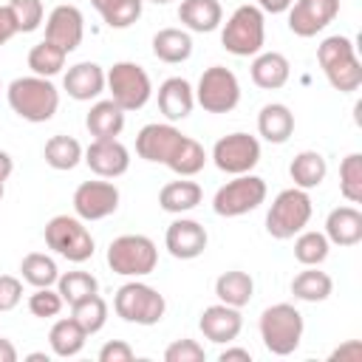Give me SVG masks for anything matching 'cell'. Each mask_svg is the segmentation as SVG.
Returning a JSON list of instances; mask_svg holds the SVG:
<instances>
[{
  "mask_svg": "<svg viewBox=\"0 0 362 362\" xmlns=\"http://www.w3.org/2000/svg\"><path fill=\"white\" fill-rule=\"evenodd\" d=\"M6 99H8V107L31 124H42L54 119L59 107V90L54 88L51 79L37 76V74L11 79L6 88Z\"/></svg>",
  "mask_w": 362,
  "mask_h": 362,
  "instance_id": "obj_1",
  "label": "cell"
},
{
  "mask_svg": "<svg viewBox=\"0 0 362 362\" xmlns=\"http://www.w3.org/2000/svg\"><path fill=\"white\" fill-rule=\"evenodd\" d=\"M317 62L328 79V85L339 93H354L362 85V62L356 57V45L351 37L331 34L317 48Z\"/></svg>",
  "mask_w": 362,
  "mask_h": 362,
  "instance_id": "obj_2",
  "label": "cell"
},
{
  "mask_svg": "<svg viewBox=\"0 0 362 362\" xmlns=\"http://www.w3.org/2000/svg\"><path fill=\"white\" fill-rule=\"evenodd\" d=\"M257 328H260V339L269 354L288 356L300 348L305 322H303V314L291 303H274V305L263 308Z\"/></svg>",
  "mask_w": 362,
  "mask_h": 362,
  "instance_id": "obj_3",
  "label": "cell"
},
{
  "mask_svg": "<svg viewBox=\"0 0 362 362\" xmlns=\"http://www.w3.org/2000/svg\"><path fill=\"white\" fill-rule=\"evenodd\" d=\"M311 212L314 206H311L308 189H300V187L280 189L266 212V232L274 240H291L297 232L308 226Z\"/></svg>",
  "mask_w": 362,
  "mask_h": 362,
  "instance_id": "obj_4",
  "label": "cell"
},
{
  "mask_svg": "<svg viewBox=\"0 0 362 362\" xmlns=\"http://www.w3.org/2000/svg\"><path fill=\"white\" fill-rule=\"evenodd\" d=\"M113 311H116V317H122L130 325H156L164 320L167 300L158 288H153L136 277V280L119 286V291L113 297Z\"/></svg>",
  "mask_w": 362,
  "mask_h": 362,
  "instance_id": "obj_5",
  "label": "cell"
},
{
  "mask_svg": "<svg viewBox=\"0 0 362 362\" xmlns=\"http://www.w3.org/2000/svg\"><path fill=\"white\" fill-rule=\"evenodd\" d=\"M266 42V17L257 6H238L221 31V45L235 57H255Z\"/></svg>",
  "mask_w": 362,
  "mask_h": 362,
  "instance_id": "obj_6",
  "label": "cell"
},
{
  "mask_svg": "<svg viewBox=\"0 0 362 362\" xmlns=\"http://www.w3.org/2000/svg\"><path fill=\"white\" fill-rule=\"evenodd\" d=\"M105 88L110 90V99L124 110V113H133V110H141L150 96H153V82H150V74L139 65V62H113L107 71H105Z\"/></svg>",
  "mask_w": 362,
  "mask_h": 362,
  "instance_id": "obj_7",
  "label": "cell"
},
{
  "mask_svg": "<svg viewBox=\"0 0 362 362\" xmlns=\"http://www.w3.org/2000/svg\"><path fill=\"white\" fill-rule=\"evenodd\" d=\"M42 235H45V246L71 263H85L93 257V249H96L93 235L85 226V221L76 215H54L45 223Z\"/></svg>",
  "mask_w": 362,
  "mask_h": 362,
  "instance_id": "obj_8",
  "label": "cell"
},
{
  "mask_svg": "<svg viewBox=\"0 0 362 362\" xmlns=\"http://www.w3.org/2000/svg\"><path fill=\"white\" fill-rule=\"evenodd\" d=\"M105 260H107L113 274L144 277V274H150L156 269L158 249L147 235H119V238L110 240Z\"/></svg>",
  "mask_w": 362,
  "mask_h": 362,
  "instance_id": "obj_9",
  "label": "cell"
},
{
  "mask_svg": "<svg viewBox=\"0 0 362 362\" xmlns=\"http://www.w3.org/2000/svg\"><path fill=\"white\" fill-rule=\"evenodd\" d=\"M266 181L260 175L243 173L235 175L232 181H226L215 198H212V212L221 218H240L246 212H255L263 201H266Z\"/></svg>",
  "mask_w": 362,
  "mask_h": 362,
  "instance_id": "obj_10",
  "label": "cell"
},
{
  "mask_svg": "<svg viewBox=\"0 0 362 362\" xmlns=\"http://www.w3.org/2000/svg\"><path fill=\"white\" fill-rule=\"evenodd\" d=\"M195 90V105H201L206 113H229L240 102V82L235 71L223 65H212L201 74Z\"/></svg>",
  "mask_w": 362,
  "mask_h": 362,
  "instance_id": "obj_11",
  "label": "cell"
},
{
  "mask_svg": "<svg viewBox=\"0 0 362 362\" xmlns=\"http://www.w3.org/2000/svg\"><path fill=\"white\" fill-rule=\"evenodd\" d=\"M212 161L221 173L226 175H243L252 173L260 161V141L249 133H229L215 141L212 147Z\"/></svg>",
  "mask_w": 362,
  "mask_h": 362,
  "instance_id": "obj_12",
  "label": "cell"
},
{
  "mask_svg": "<svg viewBox=\"0 0 362 362\" xmlns=\"http://www.w3.org/2000/svg\"><path fill=\"white\" fill-rule=\"evenodd\" d=\"M119 209V187L107 178L82 181L74 189V212L82 221H102Z\"/></svg>",
  "mask_w": 362,
  "mask_h": 362,
  "instance_id": "obj_13",
  "label": "cell"
},
{
  "mask_svg": "<svg viewBox=\"0 0 362 362\" xmlns=\"http://www.w3.org/2000/svg\"><path fill=\"white\" fill-rule=\"evenodd\" d=\"M337 14H339V0H294L288 8V28L291 34L308 40L317 37L322 28H328Z\"/></svg>",
  "mask_w": 362,
  "mask_h": 362,
  "instance_id": "obj_14",
  "label": "cell"
},
{
  "mask_svg": "<svg viewBox=\"0 0 362 362\" xmlns=\"http://www.w3.org/2000/svg\"><path fill=\"white\" fill-rule=\"evenodd\" d=\"M184 133L173 122H150L136 133V153L150 164H167Z\"/></svg>",
  "mask_w": 362,
  "mask_h": 362,
  "instance_id": "obj_15",
  "label": "cell"
},
{
  "mask_svg": "<svg viewBox=\"0 0 362 362\" xmlns=\"http://www.w3.org/2000/svg\"><path fill=\"white\" fill-rule=\"evenodd\" d=\"M82 37H85V17L76 6L71 3H62V6H54L48 20H45V40L54 42L57 48H62L65 54L76 51L82 45Z\"/></svg>",
  "mask_w": 362,
  "mask_h": 362,
  "instance_id": "obj_16",
  "label": "cell"
},
{
  "mask_svg": "<svg viewBox=\"0 0 362 362\" xmlns=\"http://www.w3.org/2000/svg\"><path fill=\"white\" fill-rule=\"evenodd\" d=\"M82 161L99 178H119L130 170V150L119 139H93L85 147Z\"/></svg>",
  "mask_w": 362,
  "mask_h": 362,
  "instance_id": "obj_17",
  "label": "cell"
},
{
  "mask_svg": "<svg viewBox=\"0 0 362 362\" xmlns=\"http://www.w3.org/2000/svg\"><path fill=\"white\" fill-rule=\"evenodd\" d=\"M209 243L206 229L192 218H175L164 232V246L175 260H195Z\"/></svg>",
  "mask_w": 362,
  "mask_h": 362,
  "instance_id": "obj_18",
  "label": "cell"
},
{
  "mask_svg": "<svg viewBox=\"0 0 362 362\" xmlns=\"http://www.w3.org/2000/svg\"><path fill=\"white\" fill-rule=\"evenodd\" d=\"M198 328H201V334H204L209 342H215V345L235 342V339H238V334H240V328H243L240 308L226 305V303L206 305V308L201 311Z\"/></svg>",
  "mask_w": 362,
  "mask_h": 362,
  "instance_id": "obj_19",
  "label": "cell"
},
{
  "mask_svg": "<svg viewBox=\"0 0 362 362\" xmlns=\"http://www.w3.org/2000/svg\"><path fill=\"white\" fill-rule=\"evenodd\" d=\"M62 88H65V93H68L71 99H76V102H90V99H96V96L105 90V68H102L99 62H90V59L76 62V65H71V68L65 71Z\"/></svg>",
  "mask_w": 362,
  "mask_h": 362,
  "instance_id": "obj_20",
  "label": "cell"
},
{
  "mask_svg": "<svg viewBox=\"0 0 362 362\" xmlns=\"http://www.w3.org/2000/svg\"><path fill=\"white\" fill-rule=\"evenodd\" d=\"M195 107V90L184 76H170L158 85V110L167 122H181Z\"/></svg>",
  "mask_w": 362,
  "mask_h": 362,
  "instance_id": "obj_21",
  "label": "cell"
},
{
  "mask_svg": "<svg viewBox=\"0 0 362 362\" xmlns=\"http://www.w3.org/2000/svg\"><path fill=\"white\" fill-rule=\"evenodd\" d=\"M325 238L334 246H356L362 240V212L356 206H337L325 218Z\"/></svg>",
  "mask_w": 362,
  "mask_h": 362,
  "instance_id": "obj_22",
  "label": "cell"
},
{
  "mask_svg": "<svg viewBox=\"0 0 362 362\" xmlns=\"http://www.w3.org/2000/svg\"><path fill=\"white\" fill-rule=\"evenodd\" d=\"M249 71H252V82L257 88H263V90H277L291 76V65H288V59L280 51H260V54H255Z\"/></svg>",
  "mask_w": 362,
  "mask_h": 362,
  "instance_id": "obj_23",
  "label": "cell"
},
{
  "mask_svg": "<svg viewBox=\"0 0 362 362\" xmlns=\"http://www.w3.org/2000/svg\"><path fill=\"white\" fill-rule=\"evenodd\" d=\"M178 20L187 31L209 34L223 23V8L218 0H181Z\"/></svg>",
  "mask_w": 362,
  "mask_h": 362,
  "instance_id": "obj_24",
  "label": "cell"
},
{
  "mask_svg": "<svg viewBox=\"0 0 362 362\" xmlns=\"http://www.w3.org/2000/svg\"><path fill=\"white\" fill-rule=\"evenodd\" d=\"M85 127L93 139H119L124 130V110L113 99H99L90 105Z\"/></svg>",
  "mask_w": 362,
  "mask_h": 362,
  "instance_id": "obj_25",
  "label": "cell"
},
{
  "mask_svg": "<svg viewBox=\"0 0 362 362\" xmlns=\"http://www.w3.org/2000/svg\"><path fill=\"white\" fill-rule=\"evenodd\" d=\"M257 133L269 144H286L294 133V113L283 102H269L257 113Z\"/></svg>",
  "mask_w": 362,
  "mask_h": 362,
  "instance_id": "obj_26",
  "label": "cell"
},
{
  "mask_svg": "<svg viewBox=\"0 0 362 362\" xmlns=\"http://www.w3.org/2000/svg\"><path fill=\"white\" fill-rule=\"evenodd\" d=\"M204 198L201 184L189 181V178H178V181H167L158 192V206L170 215H184L189 209H195Z\"/></svg>",
  "mask_w": 362,
  "mask_h": 362,
  "instance_id": "obj_27",
  "label": "cell"
},
{
  "mask_svg": "<svg viewBox=\"0 0 362 362\" xmlns=\"http://www.w3.org/2000/svg\"><path fill=\"white\" fill-rule=\"evenodd\" d=\"M153 54L167 65L187 62L192 57V37L184 28H161L153 34Z\"/></svg>",
  "mask_w": 362,
  "mask_h": 362,
  "instance_id": "obj_28",
  "label": "cell"
},
{
  "mask_svg": "<svg viewBox=\"0 0 362 362\" xmlns=\"http://www.w3.org/2000/svg\"><path fill=\"white\" fill-rule=\"evenodd\" d=\"M288 175H291V181H294V187H300V189H314V187H320V184L325 181V175H328V161H325V156L317 153V150H300V153L291 158V164H288Z\"/></svg>",
  "mask_w": 362,
  "mask_h": 362,
  "instance_id": "obj_29",
  "label": "cell"
},
{
  "mask_svg": "<svg viewBox=\"0 0 362 362\" xmlns=\"http://www.w3.org/2000/svg\"><path fill=\"white\" fill-rule=\"evenodd\" d=\"M215 297H218V303H226V305H235V308L249 305L252 297H255V280H252V274H246L240 269L223 272L215 280Z\"/></svg>",
  "mask_w": 362,
  "mask_h": 362,
  "instance_id": "obj_30",
  "label": "cell"
},
{
  "mask_svg": "<svg viewBox=\"0 0 362 362\" xmlns=\"http://www.w3.org/2000/svg\"><path fill=\"white\" fill-rule=\"evenodd\" d=\"M85 339H88V334H85V328H82L74 317L57 320V322L51 325V331H48L51 354H54V356H62V359L76 356V354L85 348Z\"/></svg>",
  "mask_w": 362,
  "mask_h": 362,
  "instance_id": "obj_31",
  "label": "cell"
},
{
  "mask_svg": "<svg viewBox=\"0 0 362 362\" xmlns=\"http://www.w3.org/2000/svg\"><path fill=\"white\" fill-rule=\"evenodd\" d=\"M331 291H334L331 274L320 272L317 266H305L291 280V294H294V300H303V303H322L331 297Z\"/></svg>",
  "mask_w": 362,
  "mask_h": 362,
  "instance_id": "obj_32",
  "label": "cell"
},
{
  "mask_svg": "<svg viewBox=\"0 0 362 362\" xmlns=\"http://www.w3.org/2000/svg\"><path fill=\"white\" fill-rule=\"evenodd\" d=\"M82 153H85L82 144H79L74 136H62V133L51 136V139L45 141V147H42L45 164H48L51 170H59V173L74 170V167L82 161Z\"/></svg>",
  "mask_w": 362,
  "mask_h": 362,
  "instance_id": "obj_33",
  "label": "cell"
},
{
  "mask_svg": "<svg viewBox=\"0 0 362 362\" xmlns=\"http://www.w3.org/2000/svg\"><path fill=\"white\" fill-rule=\"evenodd\" d=\"M204 164H206V150H204L201 141H195L192 136H184V139L178 141L175 153H173L170 161H167V167H170L175 175H181V178L198 175V173L204 170Z\"/></svg>",
  "mask_w": 362,
  "mask_h": 362,
  "instance_id": "obj_34",
  "label": "cell"
},
{
  "mask_svg": "<svg viewBox=\"0 0 362 362\" xmlns=\"http://www.w3.org/2000/svg\"><path fill=\"white\" fill-rule=\"evenodd\" d=\"M144 0H90L107 28H130L141 17Z\"/></svg>",
  "mask_w": 362,
  "mask_h": 362,
  "instance_id": "obj_35",
  "label": "cell"
},
{
  "mask_svg": "<svg viewBox=\"0 0 362 362\" xmlns=\"http://www.w3.org/2000/svg\"><path fill=\"white\" fill-rule=\"evenodd\" d=\"M20 274L28 286L34 288H42V286H54L57 277H59V269H57V260L42 255V252H28L23 260H20Z\"/></svg>",
  "mask_w": 362,
  "mask_h": 362,
  "instance_id": "obj_36",
  "label": "cell"
},
{
  "mask_svg": "<svg viewBox=\"0 0 362 362\" xmlns=\"http://www.w3.org/2000/svg\"><path fill=\"white\" fill-rule=\"evenodd\" d=\"M65 57H68V54H65L62 48H57L54 42L42 40V42H37V45L28 51V68H31V74L51 79V76H57V74L65 68Z\"/></svg>",
  "mask_w": 362,
  "mask_h": 362,
  "instance_id": "obj_37",
  "label": "cell"
},
{
  "mask_svg": "<svg viewBox=\"0 0 362 362\" xmlns=\"http://www.w3.org/2000/svg\"><path fill=\"white\" fill-rule=\"evenodd\" d=\"M328 252H331V243H328L325 232H314V229L297 232V240H294V257H297V263H303V266H320V263H325Z\"/></svg>",
  "mask_w": 362,
  "mask_h": 362,
  "instance_id": "obj_38",
  "label": "cell"
},
{
  "mask_svg": "<svg viewBox=\"0 0 362 362\" xmlns=\"http://www.w3.org/2000/svg\"><path fill=\"white\" fill-rule=\"evenodd\" d=\"M57 291L68 305H76L79 300L99 294V280L90 272H65L57 277Z\"/></svg>",
  "mask_w": 362,
  "mask_h": 362,
  "instance_id": "obj_39",
  "label": "cell"
},
{
  "mask_svg": "<svg viewBox=\"0 0 362 362\" xmlns=\"http://www.w3.org/2000/svg\"><path fill=\"white\" fill-rule=\"evenodd\" d=\"M71 317L85 328V334H99L107 322V303L99 294H90L85 300H79L76 305H71Z\"/></svg>",
  "mask_w": 362,
  "mask_h": 362,
  "instance_id": "obj_40",
  "label": "cell"
},
{
  "mask_svg": "<svg viewBox=\"0 0 362 362\" xmlns=\"http://www.w3.org/2000/svg\"><path fill=\"white\" fill-rule=\"evenodd\" d=\"M339 192L348 204H362V153H348L339 164Z\"/></svg>",
  "mask_w": 362,
  "mask_h": 362,
  "instance_id": "obj_41",
  "label": "cell"
},
{
  "mask_svg": "<svg viewBox=\"0 0 362 362\" xmlns=\"http://www.w3.org/2000/svg\"><path fill=\"white\" fill-rule=\"evenodd\" d=\"M8 11H11L14 23H17V34L37 31L42 17H45L42 0H8Z\"/></svg>",
  "mask_w": 362,
  "mask_h": 362,
  "instance_id": "obj_42",
  "label": "cell"
},
{
  "mask_svg": "<svg viewBox=\"0 0 362 362\" xmlns=\"http://www.w3.org/2000/svg\"><path fill=\"white\" fill-rule=\"evenodd\" d=\"M65 300L59 291H54L51 286H42V288H34V294H28V311L40 320H51L62 311Z\"/></svg>",
  "mask_w": 362,
  "mask_h": 362,
  "instance_id": "obj_43",
  "label": "cell"
},
{
  "mask_svg": "<svg viewBox=\"0 0 362 362\" xmlns=\"http://www.w3.org/2000/svg\"><path fill=\"white\" fill-rule=\"evenodd\" d=\"M206 351L195 339H175L164 348V362H204Z\"/></svg>",
  "mask_w": 362,
  "mask_h": 362,
  "instance_id": "obj_44",
  "label": "cell"
},
{
  "mask_svg": "<svg viewBox=\"0 0 362 362\" xmlns=\"http://www.w3.org/2000/svg\"><path fill=\"white\" fill-rule=\"evenodd\" d=\"M23 300V280L14 274H0V314L17 308Z\"/></svg>",
  "mask_w": 362,
  "mask_h": 362,
  "instance_id": "obj_45",
  "label": "cell"
},
{
  "mask_svg": "<svg viewBox=\"0 0 362 362\" xmlns=\"http://www.w3.org/2000/svg\"><path fill=\"white\" fill-rule=\"evenodd\" d=\"M136 354L124 339H110L99 348V362H130Z\"/></svg>",
  "mask_w": 362,
  "mask_h": 362,
  "instance_id": "obj_46",
  "label": "cell"
},
{
  "mask_svg": "<svg viewBox=\"0 0 362 362\" xmlns=\"http://www.w3.org/2000/svg\"><path fill=\"white\" fill-rule=\"evenodd\" d=\"M328 359L331 362H362V342L359 339H348L337 351H331Z\"/></svg>",
  "mask_w": 362,
  "mask_h": 362,
  "instance_id": "obj_47",
  "label": "cell"
},
{
  "mask_svg": "<svg viewBox=\"0 0 362 362\" xmlns=\"http://www.w3.org/2000/svg\"><path fill=\"white\" fill-rule=\"evenodd\" d=\"M14 34H17V23H14L8 6H0V45H6Z\"/></svg>",
  "mask_w": 362,
  "mask_h": 362,
  "instance_id": "obj_48",
  "label": "cell"
},
{
  "mask_svg": "<svg viewBox=\"0 0 362 362\" xmlns=\"http://www.w3.org/2000/svg\"><path fill=\"white\" fill-rule=\"evenodd\" d=\"M218 359L221 362H252V354L246 348H238V345H229L226 342V348L218 354Z\"/></svg>",
  "mask_w": 362,
  "mask_h": 362,
  "instance_id": "obj_49",
  "label": "cell"
},
{
  "mask_svg": "<svg viewBox=\"0 0 362 362\" xmlns=\"http://www.w3.org/2000/svg\"><path fill=\"white\" fill-rule=\"evenodd\" d=\"M294 0H257V8L266 11V14H283L291 8Z\"/></svg>",
  "mask_w": 362,
  "mask_h": 362,
  "instance_id": "obj_50",
  "label": "cell"
},
{
  "mask_svg": "<svg viewBox=\"0 0 362 362\" xmlns=\"http://www.w3.org/2000/svg\"><path fill=\"white\" fill-rule=\"evenodd\" d=\"M0 362H17V348L6 337H0Z\"/></svg>",
  "mask_w": 362,
  "mask_h": 362,
  "instance_id": "obj_51",
  "label": "cell"
},
{
  "mask_svg": "<svg viewBox=\"0 0 362 362\" xmlns=\"http://www.w3.org/2000/svg\"><path fill=\"white\" fill-rule=\"evenodd\" d=\"M11 173H14V161H11V156L6 150H0V181L6 184Z\"/></svg>",
  "mask_w": 362,
  "mask_h": 362,
  "instance_id": "obj_52",
  "label": "cell"
},
{
  "mask_svg": "<svg viewBox=\"0 0 362 362\" xmlns=\"http://www.w3.org/2000/svg\"><path fill=\"white\" fill-rule=\"evenodd\" d=\"M28 362H48V354H28Z\"/></svg>",
  "mask_w": 362,
  "mask_h": 362,
  "instance_id": "obj_53",
  "label": "cell"
},
{
  "mask_svg": "<svg viewBox=\"0 0 362 362\" xmlns=\"http://www.w3.org/2000/svg\"><path fill=\"white\" fill-rule=\"evenodd\" d=\"M147 3H156V6H167L170 0H147Z\"/></svg>",
  "mask_w": 362,
  "mask_h": 362,
  "instance_id": "obj_54",
  "label": "cell"
},
{
  "mask_svg": "<svg viewBox=\"0 0 362 362\" xmlns=\"http://www.w3.org/2000/svg\"><path fill=\"white\" fill-rule=\"evenodd\" d=\"M3 192H6V184L0 181V201H3Z\"/></svg>",
  "mask_w": 362,
  "mask_h": 362,
  "instance_id": "obj_55",
  "label": "cell"
}]
</instances>
